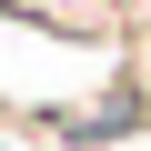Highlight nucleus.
<instances>
[{"mask_svg": "<svg viewBox=\"0 0 151 151\" xmlns=\"http://www.w3.org/2000/svg\"><path fill=\"white\" fill-rule=\"evenodd\" d=\"M141 121H151L141 81H111V101H91V111H30V131H50V141H121Z\"/></svg>", "mask_w": 151, "mask_h": 151, "instance_id": "obj_1", "label": "nucleus"}]
</instances>
